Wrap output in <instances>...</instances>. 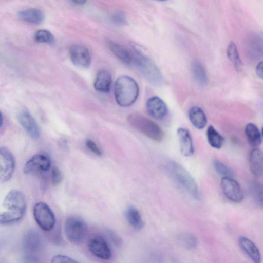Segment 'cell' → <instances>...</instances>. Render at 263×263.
Here are the masks:
<instances>
[{
  "instance_id": "2",
  "label": "cell",
  "mask_w": 263,
  "mask_h": 263,
  "mask_svg": "<svg viewBox=\"0 0 263 263\" xmlns=\"http://www.w3.org/2000/svg\"><path fill=\"white\" fill-rule=\"evenodd\" d=\"M167 171L180 186L193 197L200 198L198 184L192 176L183 166L174 161H169L166 165Z\"/></svg>"
},
{
  "instance_id": "32",
  "label": "cell",
  "mask_w": 263,
  "mask_h": 263,
  "mask_svg": "<svg viewBox=\"0 0 263 263\" xmlns=\"http://www.w3.org/2000/svg\"><path fill=\"white\" fill-rule=\"evenodd\" d=\"M51 263H79L76 260L64 255L58 254L54 256Z\"/></svg>"
},
{
  "instance_id": "37",
  "label": "cell",
  "mask_w": 263,
  "mask_h": 263,
  "mask_svg": "<svg viewBox=\"0 0 263 263\" xmlns=\"http://www.w3.org/2000/svg\"><path fill=\"white\" fill-rule=\"evenodd\" d=\"M256 72L257 75L259 78L262 79V61H261L257 64V65L256 66Z\"/></svg>"
},
{
  "instance_id": "13",
  "label": "cell",
  "mask_w": 263,
  "mask_h": 263,
  "mask_svg": "<svg viewBox=\"0 0 263 263\" xmlns=\"http://www.w3.org/2000/svg\"><path fill=\"white\" fill-rule=\"evenodd\" d=\"M146 109L148 114L156 120L163 119L168 114L167 105L157 96L151 97L147 100Z\"/></svg>"
},
{
  "instance_id": "35",
  "label": "cell",
  "mask_w": 263,
  "mask_h": 263,
  "mask_svg": "<svg viewBox=\"0 0 263 263\" xmlns=\"http://www.w3.org/2000/svg\"><path fill=\"white\" fill-rule=\"evenodd\" d=\"M106 233L109 239L114 245L116 247L121 245L122 243L121 238L116 233L110 230H107Z\"/></svg>"
},
{
  "instance_id": "38",
  "label": "cell",
  "mask_w": 263,
  "mask_h": 263,
  "mask_svg": "<svg viewBox=\"0 0 263 263\" xmlns=\"http://www.w3.org/2000/svg\"><path fill=\"white\" fill-rule=\"evenodd\" d=\"M71 2L77 5H82L85 4L86 1L83 0H74L71 1Z\"/></svg>"
},
{
  "instance_id": "39",
  "label": "cell",
  "mask_w": 263,
  "mask_h": 263,
  "mask_svg": "<svg viewBox=\"0 0 263 263\" xmlns=\"http://www.w3.org/2000/svg\"><path fill=\"white\" fill-rule=\"evenodd\" d=\"M3 122V118L2 113L0 111V127L2 126Z\"/></svg>"
},
{
  "instance_id": "29",
  "label": "cell",
  "mask_w": 263,
  "mask_h": 263,
  "mask_svg": "<svg viewBox=\"0 0 263 263\" xmlns=\"http://www.w3.org/2000/svg\"><path fill=\"white\" fill-rule=\"evenodd\" d=\"M35 40L40 43L52 44L54 41V36L52 33L45 29L37 31L34 35Z\"/></svg>"
},
{
  "instance_id": "33",
  "label": "cell",
  "mask_w": 263,
  "mask_h": 263,
  "mask_svg": "<svg viewBox=\"0 0 263 263\" xmlns=\"http://www.w3.org/2000/svg\"><path fill=\"white\" fill-rule=\"evenodd\" d=\"M111 20L115 24L119 26L123 25L126 22L125 14L120 11L115 12L112 16Z\"/></svg>"
},
{
  "instance_id": "6",
  "label": "cell",
  "mask_w": 263,
  "mask_h": 263,
  "mask_svg": "<svg viewBox=\"0 0 263 263\" xmlns=\"http://www.w3.org/2000/svg\"><path fill=\"white\" fill-rule=\"evenodd\" d=\"M3 206L7 210L6 211L15 215L22 220L26 210V202L24 195L18 190H11L4 199Z\"/></svg>"
},
{
  "instance_id": "26",
  "label": "cell",
  "mask_w": 263,
  "mask_h": 263,
  "mask_svg": "<svg viewBox=\"0 0 263 263\" xmlns=\"http://www.w3.org/2000/svg\"><path fill=\"white\" fill-rule=\"evenodd\" d=\"M191 71L194 79L200 85H206L208 79L202 65L197 61L193 62Z\"/></svg>"
},
{
  "instance_id": "27",
  "label": "cell",
  "mask_w": 263,
  "mask_h": 263,
  "mask_svg": "<svg viewBox=\"0 0 263 263\" xmlns=\"http://www.w3.org/2000/svg\"><path fill=\"white\" fill-rule=\"evenodd\" d=\"M178 241L184 248L188 250L193 249L197 245V239L193 234L183 233L178 237Z\"/></svg>"
},
{
  "instance_id": "8",
  "label": "cell",
  "mask_w": 263,
  "mask_h": 263,
  "mask_svg": "<svg viewBox=\"0 0 263 263\" xmlns=\"http://www.w3.org/2000/svg\"><path fill=\"white\" fill-rule=\"evenodd\" d=\"M51 166L49 158L42 154H38L31 157L25 163L24 173L28 175H37L48 171Z\"/></svg>"
},
{
  "instance_id": "36",
  "label": "cell",
  "mask_w": 263,
  "mask_h": 263,
  "mask_svg": "<svg viewBox=\"0 0 263 263\" xmlns=\"http://www.w3.org/2000/svg\"><path fill=\"white\" fill-rule=\"evenodd\" d=\"M86 145L92 153L98 156H102V151L92 140L87 139L86 141Z\"/></svg>"
},
{
  "instance_id": "12",
  "label": "cell",
  "mask_w": 263,
  "mask_h": 263,
  "mask_svg": "<svg viewBox=\"0 0 263 263\" xmlns=\"http://www.w3.org/2000/svg\"><path fill=\"white\" fill-rule=\"evenodd\" d=\"M221 188L224 196L229 200L241 202L243 198V193L239 183L232 178L222 177Z\"/></svg>"
},
{
  "instance_id": "25",
  "label": "cell",
  "mask_w": 263,
  "mask_h": 263,
  "mask_svg": "<svg viewBox=\"0 0 263 263\" xmlns=\"http://www.w3.org/2000/svg\"><path fill=\"white\" fill-rule=\"evenodd\" d=\"M206 137L209 145L215 148H220L223 143L224 138L212 126L210 125L206 130Z\"/></svg>"
},
{
  "instance_id": "23",
  "label": "cell",
  "mask_w": 263,
  "mask_h": 263,
  "mask_svg": "<svg viewBox=\"0 0 263 263\" xmlns=\"http://www.w3.org/2000/svg\"><path fill=\"white\" fill-rule=\"evenodd\" d=\"M245 134L249 144L255 148L259 146L262 142L261 134L258 128L253 123L246 125Z\"/></svg>"
},
{
  "instance_id": "22",
  "label": "cell",
  "mask_w": 263,
  "mask_h": 263,
  "mask_svg": "<svg viewBox=\"0 0 263 263\" xmlns=\"http://www.w3.org/2000/svg\"><path fill=\"white\" fill-rule=\"evenodd\" d=\"M126 219L134 229L140 230L144 227V222L139 211L134 206H130L125 212Z\"/></svg>"
},
{
  "instance_id": "19",
  "label": "cell",
  "mask_w": 263,
  "mask_h": 263,
  "mask_svg": "<svg viewBox=\"0 0 263 263\" xmlns=\"http://www.w3.org/2000/svg\"><path fill=\"white\" fill-rule=\"evenodd\" d=\"M249 167L252 173L259 177L262 175V154L257 148L251 152L249 157Z\"/></svg>"
},
{
  "instance_id": "24",
  "label": "cell",
  "mask_w": 263,
  "mask_h": 263,
  "mask_svg": "<svg viewBox=\"0 0 263 263\" xmlns=\"http://www.w3.org/2000/svg\"><path fill=\"white\" fill-rule=\"evenodd\" d=\"M107 44L112 53L123 62L127 64L132 62L133 56L128 51L114 42L108 41Z\"/></svg>"
},
{
  "instance_id": "10",
  "label": "cell",
  "mask_w": 263,
  "mask_h": 263,
  "mask_svg": "<svg viewBox=\"0 0 263 263\" xmlns=\"http://www.w3.org/2000/svg\"><path fill=\"white\" fill-rule=\"evenodd\" d=\"M88 248L95 257L102 260H109L111 251L107 241L100 236H94L88 241Z\"/></svg>"
},
{
  "instance_id": "20",
  "label": "cell",
  "mask_w": 263,
  "mask_h": 263,
  "mask_svg": "<svg viewBox=\"0 0 263 263\" xmlns=\"http://www.w3.org/2000/svg\"><path fill=\"white\" fill-rule=\"evenodd\" d=\"M189 118L192 125L198 129L204 128L207 124V118L204 112L197 106L190 108Z\"/></svg>"
},
{
  "instance_id": "9",
  "label": "cell",
  "mask_w": 263,
  "mask_h": 263,
  "mask_svg": "<svg viewBox=\"0 0 263 263\" xmlns=\"http://www.w3.org/2000/svg\"><path fill=\"white\" fill-rule=\"evenodd\" d=\"M15 161L11 152L7 148L0 147V182H6L12 177Z\"/></svg>"
},
{
  "instance_id": "21",
  "label": "cell",
  "mask_w": 263,
  "mask_h": 263,
  "mask_svg": "<svg viewBox=\"0 0 263 263\" xmlns=\"http://www.w3.org/2000/svg\"><path fill=\"white\" fill-rule=\"evenodd\" d=\"M111 76L106 70L99 71L96 78L94 82V87L97 91L103 92H108L111 85Z\"/></svg>"
},
{
  "instance_id": "17",
  "label": "cell",
  "mask_w": 263,
  "mask_h": 263,
  "mask_svg": "<svg viewBox=\"0 0 263 263\" xmlns=\"http://www.w3.org/2000/svg\"><path fill=\"white\" fill-rule=\"evenodd\" d=\"M177 136L181 154L186 157L192 155L194 148L189 131L184 128H179L177 129Z\"/></svg>"
},
{
  "instance_id": "18",
  "label": "cell",
  "mask_w": 263,
  "mask_h": 263,
  "mask_svg": "<svg viewBox=\"0 0 263 263\" xmlns=\"http://www.w3.org/2000/svg\"><path fill=\"white\" fill-rule=\"evenodd\" d=\"M18 16L24 22L32 24H41L44 20L42 11L36 8H29L20 11Z\"/></svg>"
},
{
  "instance_id": "34",
  "label": "cell",
  "mask_w": 263,
  "mask_h": 263,
  "mask_svg": "<svg viewBox=\"0 0 263 263\" xmlns=\"http://www.w3.org/2000/svg\"><path fill=\"white\" fill-rule=\"evenodd\" d=\"M22 262V263H41V260L37 254L24 253Z\"/></svg>"
},
{
  "instance_id": "4",
  "label": "cell",
  "mask_w": 263,
  "mask_h": 263,
  "mask_svg": "<svg viewBox=\"0 0 263 263\" xmlns=\"http://www.w3.org/2000/svg\"><path fill=\"white\" fill-rule=\"evenodd\" d=\"M135 63L144 77L152 84L160 86L163 82V77L154 63L145 55L136 50Z\"/></svg>"
},
{
  "instance_id": "15",
  "label": "cell",
  "mask_w": 263,
  "mask_h": 263,
  "mask_svg": "<svg viewBox=\"0 0 263 263\" xmlns=\"http://www.w3.org/2000/svg\"><path fill=\"white\" fill-rule=\"evenodd\" d=\"M18 120L23 128L33 138L40 136V129L34 118L28 111H22L18 115Z\"/></svg>"
},
{
  "instance_id": "5",
  "label": "cell",
  "mask_w": 263,
  "mask_h": 263,
  "mask_svg": "<svg viewBox=\"0 0 263 263\" xmlns=\"http://www.w3.org/2000/svg\"><path fill=\"white\" fill-rule=\"evenodd\" d=\"M87 225L81 217L77 216L68 217L64 223V231L68 240L74 244L82 242L87 232Z\"/></svg>"
},
{
  "instance_id": "3",
  "label": "cell",
  "mask_w": 263,
  "mask_h": 263,
  "mask_svg": "<svg viewBox=\"0 0 263 263\" xmlns=\"http://www.w3.org/2000/svg\"><path fill=\"white\" fill-rule=\"evenodd\" d=\"M127 121L133 128L156 142H160L164 137L161 127L151 120L138 113H132L127 117Z\"/></svg>"
},
{
  "instance_id": "1",
  "label": "cell",
  "mask_w": 263,
  "mask_h": 263,
  "mask_svg": "<svg viewBox=\"0 0 263 263\" xmlns=\"http://www.w3.org/2000/svg\"><path fill=\"white\" fill-rule=\"evenodd\" d=\"M139 93L136 81L128 76L119 77L115 82L114 94L117 103L121 106L127 107L135 102Z\"/></svg>"
},
{
  "instance_id": "11",
  "label": "cell",
  "mask_w": 263,
  "mask_h": 263,
  "mask_svg": "<svg viewBox=\"0 0 263 263\" xmlns=\"http://www.w3.org/2000/svg\"><path fill=\"white\" fill-rule=\"evenodd\" d=\"M70 58L72 63L82 68H88L91 63V57L89 50L82 45H72L69 49Z\"/></svg>"
},
{
  "instance_id": "30",
  "label": "cell",
  "mask_w": 263,
  "mask_h": 263,
  "mask_svg": "<svg viewBox=\"0 0 263 263\" xmlns=\"http://www.w3.org/2000/svg\"><path fill=\"white\" fill-rule=\"evenodd\" d=\"M214 167L217 173L223 177H233V172L231 169L226 164L218 160H215L213 161Z\"/></svg>"
},
{
  "instance_id": "7",
  "label": "cell",
  "mask_w": 263,
  "mask_h": 263,
  "mask_svg": "<svg viewBox=\"0 0 263 263\" xmlns=\"http://www.w3.org/2000/svg\"><path fill=\"white\" fill-rule=\"evenodd\" d=\"M33 215L36 223L43 230L49 231L54 227L56 222L54 214L46 203H36L33 206Z\"/></svg>"
},
{
  "instance_id": "16",
  "label": "cell",
  "mask_w": 263,
  "mask_h": 263,
  "mask_svg": "<svg viewBox=\"0 0 263 263\" xmlns=\"http://www.w3.org/2000/svg\"><path fill=\"white\" fill-rule=\"evenodd\" d=\"M238 244L241 249L253 263H261V257L260 251L251 240L245 236H241L238 238Z\"/></svg>"
},
{
  "instance_id": "31",
  "label": "cell",
  "mask_w": 263,
  "mask_h": 263,
  "mask_svg": "<svg viewBox=\"0 0 263 263\" xmlns=\"http://www.w3.org/2000/svg\"><path fill=\"white\" fill-rule=\"evenodd\" d=\"M51 182L53 186L58 185L63 180V175L58 167L54 166L51 171Z\"/></svg>"
},
{
  "instance_id": "28",
  "label": "cell",
  "mask_w": 263,
  "mask_h": 263,
  "mask_svg": "<svg viewBox=\"0 0 263 263\" xmlns=\"http://www.w3.org/2000/svg\"><path fill=\"white\" fill-rule=\"evenodd\" d=\"M227 53L229 60L233 63L235 68L237 70L241 69L242 63L235 43L231 42L229 43L227 48Z\"/></svg>"
},
{
  "instance_id": "14",
  "label": "cell",
  "mask_w": 263,
  "mask_h": 263,
  "mask_svg": "<svg viewBox=\"0 0 263 263\" xmlns=\"http://www.w3.org/2000/svg\"><path fill=\"white\" fill-rule=\"evenodd\" d=\"M22 242L24 253L37 254L43 245L40 234L34 230L27 231L24 235Z\"/></svg>"
}]
</instances>
